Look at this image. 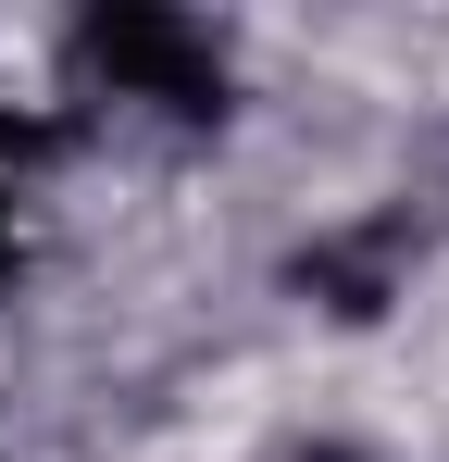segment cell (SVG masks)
Listing matches in <instances>:
<instances>
[{
	"label": "cell",
	"instance_id": "cell-1",
	"mask_svg": "<svg viewBox=\"0 0 449 462\" xmlns=\"http://www.w3.org/2000/svg\"><path fill=\"white\" fill-rule=\"evenodd\" d=\"M75 76L100 100L162 113V125H224V100H237L224 38L200 13H175V0H100V13H75Z\"/></svg>",
	"mask_w": 449,
	"mask_h": 462
},
{
	"label": "cell",
	"instance_id": "cell-2",
	"mask_svg": "<svg viewBox=\"0 0 449 462\" xmlns=\"http://www.w3.org/2000/svg\"><path fill=\"white\" fill-rule=\"evenodd\" d=\"M13 275H25V188L0 175V288H13Z\"/></svg>",
	"mask_w": 449,
	"mask_h": 462
},
{
	"label": "cell",
	"instance_id": "cell-3",
	"mask_svg": "<svg viewBox=\"0 0 449 462\" xmlns=\"http://www.w3.org/2000/svg\"><path fill=\"white\" fill-rule=\"evenodd\" d=\"M288 462H374V450H350V438H312V450H288Z\"/></svg>",
	"mask_w": 449,
	"mask_h": 462
}]
</instances>
